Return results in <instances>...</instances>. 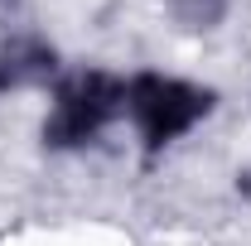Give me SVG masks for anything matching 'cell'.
<instances>
[{"instance_id": "1", "label": "cell", "mask_w": 251, "mask_h": 246, "mask_svg": "<svg viewBox=\"0 0 251 246\" xmlns=\"http://www.w3.org/2000/svg\"><path fill=\"white\" fill-rule=\"evenodd\" d=\"M218 106V92L203 82L164 77V73H135L126 82V116L140 130L145 154L169 150L179 135H188L198 121H208Z\"/></svg>"}, {"instance_id": "5", "label": "cell", "mask_w": 251, "mask_h": 246, "mask_svg": "<svg viewBox=\"0 0 251 246\" xmlns=\"http://www.w3.org/2000/svg\"><path fill=\"white\" fill-rule=\"evenodd\" d=\"M237 193H242V198H251V164L237 174Z\"/></svg>"}, {"instance_id": "4", "label": "cell", "mask_w": 251, "mask_h": 246, "mask_svg": "<svg viewBox=\"0 0 251 246\" xmlns=\"http://www.w3.org/2000/svg\"><path fill=\"white\" fill-rule=\"evenodd\" d=\"M164 10L188 34H213L227 20V0H164Z\"/></svg>"}, {"instance_id": "3", "label": "cell", "mask_w": 251, "mask_h": 246, "mask_svg": "<svg viewBox=\"0 0 251 246\" xmlns=\"http://www.w3.org/2000/svg\"><path fill=\"white\" fill-rule=\"evenodd\" d=\"M63 58L44 34H10L0 44V92H25L58 82Z\"/></svg>"}, {"instance_id": "2", "label": "cell", "mask_w": 251, "mask_h": 246, "mask_svg": "<svg viewBox=\"0 0 251 246\" xmlns=\"http://www.w3.org/2000/svg\"><path fill=\"white\" fill-rule=\"evenodd\" d=\"M116 116H126V82L106 68H82L53 82V106L44 116V145L87 150Z\"/></svg>"}]
</instances>
